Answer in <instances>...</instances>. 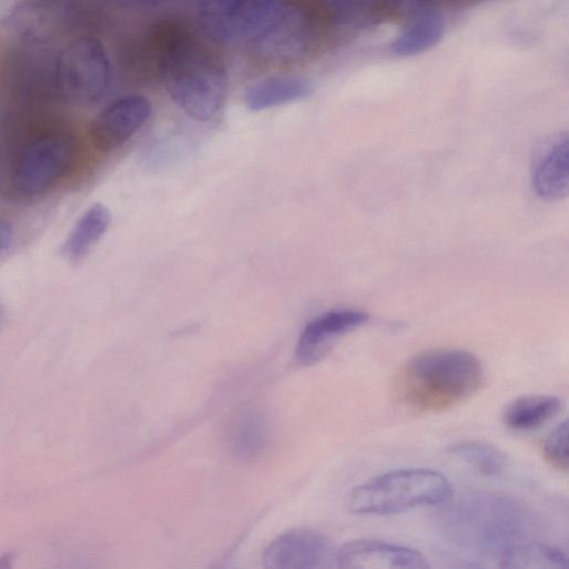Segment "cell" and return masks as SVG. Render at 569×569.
<instances>
[{"mask_svg": "<svg viewBox=\"0 0 569 569\" xmlns=\"http://www.w3.org/2000/svg\"><path fill=\"white\" fill-rule=\"evenodd\" d=\"M379 10L389 17L416 16L457 0H377Z\"/></svg>", "mask_w": 569, "mask_h": 569, "instance_id": "23", "label": "cell"}, {"mask_svg": "<svg viewBox=\"0 0 569 569\" xmlns=\"http://www.w3.org/2000/svg\"><path fill=\"white\" fill-rule=\"evenodd\" d=\"M532 188L541 199L560 200L569 190V140L559 134L539 156L531 177Z\"/></svg>", "mask_w": 569, "mask_h": 569, "instance_id": "14", "label": "cell"}, {"mask_svg": "<svg viewBox=\"0 0 569 569\" xmlns=\"http://www.w3.org/2000/svg\"><path fill=\"white\" fill-rule=\"evenodd\" d=\"M445 31V21L438 11H426L416 17L395 37L390 44L392 53L409 57L421 53L439 42Z\"/></svg>", "mask_w": 569, "mask_h": 569, "instance_id": "18", "label": "cell"}, {"mask_svg": "<svg viewBox=\"0 0 569 569\" xmlns=\"http://www.w3.org/2000/svg\"><path fill=\"white\" fill-rule=\"evenodd\" d=\"M269 440V425L263 415L247 411L231 426L228 442L231 453L241 460L259 456Z\"/></svg>", "mask_w": 569, "mask_h": 569, "instance_id": "19", "label": "cell"}, {"mask_svg": "<svg viewBox=\"0 0 569 569\" xmlns=\"http://www.w3.org/2000/svg\"><path fill=\"white\" fill-rule=\"evenodd\" d=\"M92 23L83 0H21L3 19L4 29L19 41L42 44L87 36Z\"/></svg>", "mask_w": 569, "mask_h": 569, "instance_id": "5", "label": "cell"}, {"mask_svg": "<svg viewBox=\"0 0 569 569\" xmlns=\"http://www.w3.org/2000/svg\"><path fill=\"white\" fill-rule=\"evenodd\" d=\"M118 4L129 8L154 6L166 0H114Z\"/></svg>", "mask_w": 569, "mask_h": 569, "instance_id": "25", "label": "cell"}, {"mask_svg": "<svg viewBox=\"0 0 569 569\" xmlns=\"http://www.w3.org/2000/svg\"><path fill=\"white\" fill-rule=\"evenodd\" d=\"M111 214L102 203H93L79 217L61 246L69 262H79L88 256L109 228Z\"/></svg>", "mask_w": 569, "mask_h": 569, "instance_id": "16", "label": "cell"}, {"mask_svg": "<svg viewBox=\"0 0 569 569\" xmlns=\"http://www.w3.org/2000/svg\"><path fill=\"white\" fill-rule=\"evenodd\" d=\"M161 79L172 101L189 117L209 121L224 106L228 74L221 58L190 29L164 59Z\"/></svg>", "mask_w": 569, "mask_h": 569, "instance_id": "2", "label": "cell"}, {"mask_svg": "<svg viewBox=\"0 0 569 569\" xmlns=\"http://www.w3.org/2000/svg\"><path fill=\"white\" fill-rule=\"evenodd\" d=\"M568 420L556 426L543 443V452L549 462L563 471L569 467Z\"/></svg>", "mask_w": 569, "mask_h": 569, "instance_id": "22", "label": "cell"}, {"mask_svg": "<svg viewBox=\"0 0 569 569\" xmlns=\"http://www.w3.org/2000/svg\"><path fill=\"white\" fill-rule=\"evenodd\" d=\"M562 406V400L556 396H522L506 407L502 419L505 425L512 430L530 431L558 416Z\"/></svg>", "mask_w": 569, "mask_h": 569, "instance_id": "17", "label": "cell"}, {"mask_svg": "<svg viewBox=\"0 0 569 569\" xmlns=\"http://www.w3.org/2000/svg\"><path fill=\"white\" fill-rule=\"evenodd\" d=\"M322 16L303 6L274 7L251 37L256 53L273 63L300 60L318 43Z\"/></svg>", "mask_w": 569, "mask_h": 569, "instance_id": "6", "label": "cell"}, {"mask_svg": "<svg viewBox=\"0 0 569 569\" xmlns=\"http://www.w3.org/2000/svg\"><path fill=\"white\" fill-rule=\"evenodd\" d=\"M58 51L52 44L19 41L4 60V79L10 91L29 103L60 102L57 84Z\"/></svg>", "mask_w": 569, "mask_h": 569, "instance_id": "8", "label": "cell"}, {"mask_svg": "<svg viewBox=\"0 0 569 569\" xmlns=\"http://www.w3.org/2000/svg\"><path fill=\"white\" fill-rule=\"evenodd\" d=\"M368 320L369 315L358 309H335L318 316L307 323L298 339L297 361L303 366L318 362L340 337Z\"/></svg>", "mask_w": 569, "mask_h": 569, "instance_id": "12", "label": "cell"}, {"mask_svg": "<svg viewBox=\"0 0 569 569\" xmlns=\"http://www.w3.org/2000/svg\"><path fill=\"white\" fill-rule=\"evenodd\" d=\"M339 568L348 569H426L427 559L417 550L377 539H356L335 553Z\"/></svg>", "mask_w": 569, "mask_h": 569, "instance_id": "11", "label": "cell"}, {"mask_svg": "<svg viewBox=\"0 0 569 569\" xmlns=\"http://www.w3.org/2000/svg\"><path fill=\"white\" fill-rule=\"evenodd\" d=\"M451 483L428 468H405L379 475L352 488L347 508L357 515H396L421 506L440 505L451 496Z\"/></svg>", "mask_w": 569, "mask_h": 569, "instance_id": "3", "label": "cell"}, {"mask_svg": "<svg viewBox=\"0 0 569 569\" xmlns=\"http://www.w3.org/2000/svg\"><path fill=\"white\" fill-rule=\"evenodd\" d=\"M13 226L7 219L0 217V256L4 253L13 241Z\"/></svg>", "mask_w": 569, "mask_h": 569, "instance_id": "24", "label": "cell"}, {"mask_svg": "<svg viewBox=\"0 0 569 569\" xmlns=\"http://www.w3.org/2000/svg\"><path fill=\"white\" fill-rule=\"evenodd\" d=\"M151 112L150 101L140 94H129L112 101L91 124L94 144L103 151L120 147L148 121Z\"/></svg>", "mask_w": 569, "mask_h": 569, "instance_id": "10", "label": "cell"}, {"mask_svg": "<svg viewBox=\"0 0 569 569\" xmlns=\"http://www.w3.org/2000/svg\"><path fill=\"white\" fill-rule=\"evenodd\" d=\"M448 451L488 477L500 476L507 466L505 453L497 447L483 441L463 440L455 442L449 446Z\"/></svg>", "mask_w": 569, "mask_h": 569, "instance_id": "21", "label": "cell"}, {"mask_svg": "<svg viewBox=\"0 0 569 569\" xmlns=\"http://www.w3.org/2000/svg\"><path fill=\"white\" fill-rule=\"evenodd\" d=\"M4 317H6V310H4L2 302L0 301V327L2 326V323L4 321Z\"/></svg>", "mask_w": 569, "mask_h": 569, "instance_id": "26", "label": "cell"}, {"mask_svg": "<svg viewBox=\"0 0 569 569\" xmlns=\"http://www.w3.org/2000/svg\"><path fill=\"white\" fill-rule=\"evenodd\" d=\"M331 557L328 539L313 530L292 529L277 537L263 552L270 569H310L325 565Z\"/></svg>", "mask_w": 569, "mask_h": 569, "instance_id": "13", "label": "cell"}, {"mask_svg": "<svg viewBox=\"0 0 569 569\" xmlns=\"http://www.w3.org/2000/svg\"><path fill=\"white\" fill-rule=\"evenodd\" d=\"M311 91V82L303 77H270L250 84L244 101L250 110L259 111L305 99Z\"/></svg>", "mask_w": 569, "mask_h": 569, "instance_id": "15", "label": "cell"}, {"mask_svg": "<svg viewBox=\"0 0 569 569\" xmlns=\"http://www.w3.org/2000/svg\"><path fill=\"white\" fill-rule=\"evenodd\" d=\"M481 361L461 349H433L412 357L403 366L398 386L401 398L423 411L455 407L482 386Z\"/></svg>", "mask_w": 569, "mask_h": 569, "instance_id": "1", "label": "cell"}, {"mask_svg": "<svg viewBox=\"0 0 569 569\" xmlns=\"http://www.w3.org/2000/svg\"><path fill=\"white\" fill-rule=\"evenodd\" d=\"M110 80V60L99 40L82 36L58 51L57 84L60 102L94 103L103 98Z\"/></svg>", "mask_w": 569, "mask_h": 569, "instance_id": "7", "label": "cell"}, {"mask_svg": "<svg viewBox=\"0 0 569 569\" xmlns=\"http://www.w3.org/2000/svg\"><path fill=\"white\" fill-rule=\"evenodd\" d=\"M273 0H201L199 24L212 40L252 37L274 8Z\"/></svg>", "mask_w": 569, "mask_h": 569, "instance_id": "9", "label": "cell"}, {"mask_svg": "<svg viewBox=\"0 0 569 569\" xmlns=\"http://www.w3.org/2000/svg\"><path fill=\"white\" fill-rule=\"evenodd\" d=\"M500 567L509 569H568L567 556L558 548L525 542L512 545L501 553Z\"/></svg>", "mask_w": 569, "mask_h": 569, "instance_id": "20", "label": "cell"}, {"mask_svg": "<svg viewBox=\"0 0 569 569\" xmlns=\"http://www.w3.org/2000/svg\"><path fill=\"white\" fill-rule=\"evenodd\" d=\"M78 153L77 136L68 128H38L14 153L8 172L10 192L21 199L43 194L70 171Z\"/></svg>", "mask_w": 569, "mask_h": 569, "instance_id": "4", "label": "cell"}]
</instances>
